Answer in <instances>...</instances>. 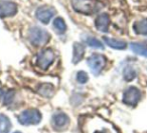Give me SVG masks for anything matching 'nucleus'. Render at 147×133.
I'll return each mask as SVG.
<instances>
[{"mask_svg":"<svg viewBox=\"0 0 147 133\" xmlns=\"http://www.w3.org/2000/svg\"><path fill=\"white\" fill-rule=\"evenodd\" d=\"M130 48L135 54L141 55L147 58V46L142 43H130Z\"/></svg>","mask_w":147,"mask_h":133,"instance_id":"nucleus-13","label":"nucleus"},{"mask_svg":"<svg viewBox=\"0 0 147 133\" xmlns=\"http://www.w3.org/2000/svg\"><path fill=\"white\" fill-rule=\"evenodd\" d=\"M95 24H96V28L98 29L99 31H101V32H103V33L108 32L109 26H110V17H109V15L106 14V13L100 14L96 18Z\"/></svg>","mask_w":147,"mask_h":133,"instance_id":"nucleus-9","label":"nucleus"},{"mask_svg":"<svg viewBox=\"0 0 147 133\" xmlns=\"http://www.w3.org/2000/svg\"><path fill=\"white\" fill-rule=\"evenodd\" d=\"M69 118L65 113L59 112L53 116V124L55 128H65L69 125Z\"/></svg>","mask_w":147,"mask_h":133,"instance_id":"nucleus-10","label":"nucleus"},{"mask_svg":"<svg viewBox=\"0 0 147 133\" xmlns=\"http://www.w3.org/2000/svg\"><path fill=\"white\" fill-rule=\"evenodd\" d=\"M88 74H87L85 71H79L78 74H77V81L81 84H85V83L88 82Z\"/></svg>","mask_w":147,"mask_h":133,"instance_id":"nucleus-21","label":"nucleus"},{"mask_svg":"<svg viewBox=\"0 0 147 133\" xmlns=\"http://www.w3.org/2000/svg\"><path fill=\"white\" fill-rule=\"evenodd\" d=\"M73 63L74 64H78L84 57L85 47L81 43L75 42L73 45Z\"/></svg>","mask_w":147,"mask_h":133,"instance_id":"nucleus-11","label":"nucleus"},{"mask_svg":"<svg viewBox=\"0 0 147 133\" xmlns=\"http://www.w3.org/2000/svg\"><path fill=\"white\" fill-rule=\"evenodd\" d=\"M53 27L55 28V30L59 31V33L63 34V32L67 29V25H65V22L61 17H57L53 21Z\"/></svg>","mask_w":147,"mask_h":133,"instance_id":"nucleus-17","label":"nucleus"},{"mask_svg":"<svg viewBox=\"0 0 147 133\" xmlns=\"http://www.w3.org/2000/svg\"><path fill=\"white\" fill-rule=\"evenodd\" d=\"M86 43L92 48H97V49H104V45L100 40H98L95 37H88L86 39Z\"/></svg>","mask_w":147,"mask_h":133,"instance_id":"nucleus-18","label":"nucleus"},{"mask_svg":"<svg viewBox=\"0 0 147 133\" xmlns=\"http://www.w3.org/2000/svg\"><path fill=\"white\" fill-rule=\"evenodd\" d=\"M13 133H21L20 131H15V132H13Z\"/></svg>","mask_w":147,"mask_h":133,"instance_id":"nucleus-24","label":"nucleus"},{"mask_svg":"<svg viewBox=\"0 0 147 133\" xmlns=\"http://www.w3.org/2000/svg\"><path fill=\"white\" fill-rule=\"evenodd\" d=\"M38 92L45 97H51V95L53 94V86L49 83H42L39 86Z\"/></svg>","mask_w":147,"mask_h":133,"instance_id":"nucleus-16","label":"nucleus"},{"mask_svg":"<svg viewBox=\"0 0 147 133\" xmlns=\"http://www.w3.org/2000/svg\"><path fill=\"white\" fill-rule=\"evenodd\" d=\"M17 13V4L11 1L0 0V17H12Z\"/></svg>","mask_w":147,"mask_h":133,"instance_id":"nucleus-8","label":"nucleus"},{"mask_svg":"<svg viewBox=\"0 0 147 133\" xmlns=\"http://www.w3.org/2000/svg\"><path fill=\"white\" fill-rule=\"evenodd\" d=\"M104 40H105V43L113 49L122 50V49H126V47H127V43L125 42V41L118 40V39L109 38V37H104Z\"/></svg>","mask_w":147,"mask_h":133,"instance_id":"nucleus-12","label":"nucleus"},{"mask_svg":"<svg viewBox=\"0 0 147 133\" xmlns=\"http://www.w3.org/2000/svg\"><path fill=\"white\" fill-rule=\"evenodd\" d=\"M87 62L93 74L99 75L106 66L107 59L102 54H93L92 56L89 57Z\"/></svg>","mask_w":147,"mask_h":133,"instance_id":"nucleus-3","label":"nucleus"},{"mask_svg":"<svg viewBox=\"0 0 147 133\" xmlns=\"http://www.w3.org/2000/svg\"><path fill=\"white\" fill-rule=\"evenodd\" d=\"M28 38L32 45L40 47L49 42V40L51 39V35L45 29L40 28L38 26H33L29 29Z\"/></svg>","mask_w":147,"mask_h":133,"instance_id":"nucleus-1","label":"nucleus"},{"mask_svg":"<svg viewBox=\"0 0 147 133\" xmlns=\"http://www.w3.org/2000/svg\"><path fill=\"white\" fill-rule=\"evenodd\" d=\"M123 77L126 81H132L136 77V70L131 66L126 67L123 72Z\"/></svg>","mask_w":147,"mask_h":133,"instance_id":"nucleus-19","label":"nucleus"},{"mask_svg":"<svg viewBox=\"0 0 147 133\" xmlns=\"http://www.w3.org/2000/svg\"><path fill=\"white\" fill-rule=\"evenodd\" d=\"M96 133H107L105 130H102V131H98V132H96Z\"/></svg>","mask_w":147,"mask_h":133,"instance_id":"nucleus-23","label":"nucleus"},{"mask_svg":"<svg viewBox=\"0 0 147 133\" xmlns=\"http://www.w3.org/2000/svg\"><path fill=\"white\" fill-rule=\"evenodd\" d=\"M2 94H3V91H2V89L0 88V99H1V97H2Z\"/></svg>","mask_w":147,"mask_h":133,"instance_id":"nucleus-22","label":"nucleus"},{"mask_svg":"<svg viewBox=\"0 0 147 133\" xmlns=\"http://www.w3.org/2000/svg\"><path fill=\"white\" fill-rule=\"evenodd\" d=\"M133 29L137 34L147 35V18L141 19L133 25Z\"/></svg>","mask_w":147,"mask_h":133,"instance_id":"nucleus-14","label":"nucleus"},{"mask_svg":"<svg viewBox=\"0 0 147 133\" xmlns=\"http://www.w3.org/2000/svg\"><path fill=\"white\" fill-rule=\"evenodd\" d=\"M18 121L22 125H36L41 121V114L37 109H26L18 115Z\"/></svg>","mask_w":147,"mask_h":133,"instance_id":"nucleus-2","label":"nucleus"},{"mask_svg":"<svg viewBox=\"0 0 147 133\" xmlns=\"http://www.w3.org/2000/svg\"><path fill=\"white\" fill-rule=\"evenodd\" d=\"M55 9L53 7L49 6H42L39 7L35 12V16L38 19L39 22L43 23V24H47L49 21L53 19V17L55 15Z\"/></svg>","mask_w":147,"mask_h":133,"instance_id":"nucleus-7","label":"nucleus"},{"mask_svg":"<svg viewBox=\"0 0 147 133\" xmlns=\"http://www.w3.org/2000/svg\"><path fill=\"white\" fill-rule=\"evenodd\" d=\"M11 129V122L4 114H0V133H8Z\"/></svg>","mask_w":147,"mask_h":133,"instance_id":"nucleus-15","label":"nucleus"},{"mask_svg":"<svg viewBox=\"0 0 147 133\" xmlns=\"http://www.w3.org/2000/svg\"><path fill=\"white\" fill-rule=\"evenodd\" d=\"M141 99V92L138 88L136 87H129L123 93V98L122 101L124 104L131 105V106H135L138 104V102Z\"/></svg>","mask_w":147,"mask_h":133,"instance_id":"nucleus-6","label":"nucleus"},{"mask_svg":"<svg viewBox=\"0 0 147 133\" xmlns=\"http://www.w3.org/2000/svg\"><path fill=\"white\" fill-rule=\"evenodd\" d=\"M15 97V91L14 90H8L6 93H5V95L3 96V103H4L5 105H9L12 103L13 99H14Z\"/></svg>","mask_w":147,"mask_h":133,"instance_id":"nucleus-20","label":"nucleus"},{"mask_svg":"<svg viewBox=\"0 0 147 133\" xmlns=\"http://www.w3.org/2000/svg\"><path fill=\"white\" fill-rule=\"evenodd\" d=\"M74 10L82 14H91L95 9V0H71Z\"/></svg>","mask_w":147,"mask_h":133,"instance_id":"nucleus-5","label":"nucleus"},{"mask_svg":"<svg viewBox=\"0 0 147 133\" xmlns=\"http://www.w3.org/2000/svg\"><path fill=\"white\" fill-rule=\"evenodd\" d=\"M55 53L51 48L42 49L40 52L37 54L36 57V64L42 70H47L55 61Z\"/></svg>","mask_w":147,"mask_h":133,"instance_id":"nucleus-4","label":"nucleus"}]
</instances>
